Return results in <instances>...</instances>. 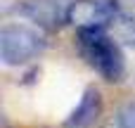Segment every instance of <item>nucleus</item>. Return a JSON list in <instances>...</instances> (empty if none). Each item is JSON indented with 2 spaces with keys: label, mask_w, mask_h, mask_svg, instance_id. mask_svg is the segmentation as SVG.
Returning <instances> with one entry per match:
<instances>
[{
  "label": "nucleus",
  "mask_w": 135,
  "mask_h": 128,
  "mask_svg": "<svg viewBox=\"0 0 135 128\" xmlns=\"http://www.w3.org/2000/svg\"><path fill=\"white\" fill-rule=\"evenodd\" d=\"M76 45L81 57L109 83H119L126 76V59L116 40L104 31V26L78 29Z\"/></svg>",
  "instance_id": "nucleus-1"
},
{
  "label": "nucleus",
  "mask_w": 135,
  "mask_h": 128,
  "mask_svg": "<svg viewBox=\"0 0 135 128\" xmlns=\"http://www.w3.org/2000/svg\"><path fill=\"white\" fill-rule=\"evenodd\" d=\"M45 48V38L24 24H5L0 29V59L7 67L24 64L40 55Z\"/></svg>",
  "instance_id": "nucleus-2"
},
{
  "label": "nucleus",
  "mask_w": 135,
  "mask_h": 128,
  "mask_svg": "<svg viewBox=\"0 0 135 128\" xmlns=\"http://www.w3.org/2000/svg\"><path fill=\"white\" fill-rule=\"evenodd\" d=\"M116 0H74L69 5V24L76 29H88V26H109L114 17L119 14Z\"/></svg>",
  "instance_id": "nucleus-3"
},
{
  "label": "nucleus",
  "mask_w": 135,
  "mask_h": 128,
  "mask_svg": "<svg viewBox=\"0 0 135 128\" xmlns=\"http://www.w3.org/2000/svg\"><path fill=\"white\" fill-rule=\"evenodd\" d=\"M12 12L28 17L31 21H36L47 31H57L64 21H69L66 17L69 7H62L59 0H21L19 5L12 7Z\"/></svg>",
  "instance_id": "nucleus-4"
},
{
  "label": "nucleus",
  "mask_w": 135,
  "mask_h": 128,
  "mask_svg": "<svg viewBox=\"0 0 135 128\" xmlns=\"http://www.w3.org/2000/svg\"><path fill=\"white\" fill-rule=\"evenodd\" d=\"M102 116V95L97 88H85L78 107L69 114L64 121V128H95V124Z\"/></svg>",
  "instance_id": "nucleus-5"
},
{
  "label": "nucleus",
  "mask_w": 135,
  "mask_h": 128,
  "mask_svg": "<svg viewBox=\"0 0 135 128\" xmlns=\"http://www.w3.org/2000/svg\"><path fill=\"white\" fill-rule=\"evenodd\" d=\"M114 31V38H119L123 45L135 48V17L128 12H119L114 17V21L109 24Z\"/></svg>",
  "instance_id": "nucleus-6"
},
{
  "label": "nucleus",
  "mask_w": 135,
  "mask_h": 128,
  "mask_svg": "<svg viewBox=\"0 0 135 128\" xmlns=\"http://www.w3.org/2000/svg\"><path fill=\"white\" fill-rule=\"evenodd\" d=\"M116 128H135V100L126 102L116 114Z\"/></svg>",
  "instance_id": "nucleus-7"
}]
</instances>
